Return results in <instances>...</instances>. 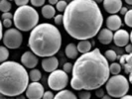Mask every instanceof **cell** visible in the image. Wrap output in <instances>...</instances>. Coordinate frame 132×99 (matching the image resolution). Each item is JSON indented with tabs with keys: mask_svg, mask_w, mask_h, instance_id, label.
<instances>
[{
	"mask_svg": "<svg viewBox=\"0 0 132 99\" xmlns=\"http://www.w3.org/2000/svg\"><path fill=\"white\" fill-rule=\"evenodd\" d=\"M26 95L24 96V94H20V95H18V96H16V99H26Z\"/></svg>",
	"mask_w": 132,
	"mask_h": 99,
	"instance_id": "obj_40",
	"label": "cell"
},
{
	"mask_svg": "<svg viewBox=\"0 0 132 99\" xmlns=\"http://www.w3.org/2000/svg\"><path fill=\"white\" fill-rule=\"evenodd\" d=\"M101 99H111L110 95H103V97H101Z\"/></svg>",
	"mask_w": 132,
	"mask_h": 99,
	"instance_id": "obj_41",
	"label": "cell"
},
{
	"mask_svg": "<svg viewBox=\"0 0 132 99\" xmlns=\"http://www.w3.org/2000/svg\"><path fill=\"white\" fill-rule=\"evenodd\" d=\"M54 20H55V24H56V25H62L63 22H64V15L59 14V15L55 16Z\"/></svg>",
	"mask_w": 132,
	"mask_h": 99,
	"instance_id": "obj_29",
	"label": "cell"
},
{
	"mask_svg": "<svg viewBox=\"0 0 132 99\" xmlns=\"http://www.w3.org/2000/svg\"><path fill=\"white\" fill-rule=\"evenodd\" d=\"M2 24H3V27H5V28H10V27L12 26L13 22H12L11 19H5V20H3Z\"/></svg>",
	"mask_w": 132,
	"mask_h": 99,
	"instance_id": "obj_33",
	"label": "cell"
},
{
	"mask_svg": "<svg viewBox=\"0 0 132 99\" xmlns=\"http://www.w3.org/2000/svg\"><path fill=\"white\" fill-rule=\"evenodd\" d=\"M29 76H30V79L32 80V81H39L41 77H42V73L40 71L39 69H37V68H33V69H31V71L29 73Z\"/></svg>",
	"mask_w": 132,
	"mask_h": 99,
	"instance_id": "obj_20",
	"label": "cell"
},
{
	"mask_svg": "<svg viewBox=\"0 0 132 99\" xmlns=\"http://www.w3.org/2000/svg\"><path fill=\"white\" fill-rule=\"evenodd\" d=\"M31 4L34 7H40V6H44L46 0H30Z\"/></svg>",
	"mask_w": 132,
	"mask_h": 99,
	"instance_id": "obj_28",
	"label": "cell"
},
{
	"mask_svg": "<svg viewBox=\"0 0 132 99\" xmlns=\"http://www.w3.org/2000/svg\"><path fill=\"white\" fill-rule=\"evenodd\" d=\"M125 52L127 53H132V44H128L125 46Z\"/></svg>",
	"mask_w": 132,
	"mask_h": 99,
	"instance_id": "obj_36",
	"label": "cell"
},
{
	"mask_svg": "<svg viewBox=\"0 0 132 99\" xmlns=\"http://www.w3.org/2000/svg\"><path fill=\"white\" fill-rule=\"evenodd\" d=\"M124 23L128 27L132 28V9L128 10V12L124 15Z\"/></svg>",
	"mask_w": 132,
	"mask_h": 99,
	"instance_id": "obj_25",
	"label": "cell"
},
{
	"mask_svg": "<svg viewBox=\"0 0 132 99\" xmlns=\"http://www.w3.org/2000/svg\"><path fill=\"white\" fill-rule=\"evenodd\" d=\"M93 1H94V2H96L97 4H98V3H100V2H103V0H93Z\"/></svg>",
	"mask_w": 132,
	"mask_h": 99,
	"instance_id": "obj_43",
	"label": "cell"
},
{
	"mask_svg": "<svg viewBox=\"0 0 132 99\" xmlns=\"http://www.w3.org/2000/svg\"><path fill=\"white\" fill-rule=\"evenodd\" d=\"M42 67L46 73H53L55 71L58 66H59V60L54 56V57H49V58H44L42 59Z\"/></svg>",
	"mask_w": 132,
	"mask_h": 99,
	"instance_id": "obj_13",
	"label": "cell"
},
{
	"mask_svg": "<svg viewBox=\"0 0 132 99\" xmlns=\"http://www.w3.org/2000/svg\"><path fill=\"white\" fill-rule=\"evenodd\" d=\"M54 99H78V97L71 90L63 89V90L59 91V93L56 94V96H55Z\"/></svg>",
	"mask_w": 132,
	"mask_h": 99,
	"instance_id": "obj_19",
	"label": "cell"
},
{
	"mask_svg": "<svg viewBox=\"0 0 132 99\" xmlns=\"http://www.w3.org/2000/svg\"><path fill=\"white\" fill-rule=\"evenodd\" d=\"M62 46V35L53 24L41 23L31 31L28 47L31 52L41 58L54 57Z\"/></svg>",
	"mask_w": 132,
	"mask_h": 99,
	"instance_id": "obj_3",
	"label": "cell"
},
{
	"mask_svg": "<svg viewBox=\"0 0 132 99\" xmlns=\"http://www.w3.org/2000/svg\"><path fill=\"white\" fill-rule=\"evenodd\" d=\"M103 16L93 0H72L64 12V28L79 41L93 38L101 30Z\"/></svg>",
	"mask_w": 132,
	"mask_h": 99,
	"instance_id": "obj_1",
	"label": "cell"
},
{
	"mask_svg": "<svg viewBox=\"0 0 132 99\" xmlns=\"http://www.w3.org/2000/svg\"><path fill=\"white\" fill-rule=\"evenodd\" d=\"M73 65H72L71 62H66V64L64 65L63 69H64L67 73H71V71H73Z\"/></svg>",
	"mask_w": 132,
	"mask_h": 99,
	"instance_id": "obj_30",
	"label": "cell"
},
{
	"mask_svg": "<svg viewBox=\"0 0 132 99\" xmlns=\"http://www.w3.org/2000/svg\"><path fill=\"white\" fill-rule=\"evenodd\" d=\"M92 93L89 90H80L79 93V99H90Z\"/></svg>",
	"mask_w": 132,
	"mask_h": 99,
	"instance_id": "obj_27",
	"label": "cell"
},
{
	"mask_svg": "<svg viewBox=\"0 0 132 99\" xmlns=\"http://www.w3.org/2000/svg\"><path fill=\"white\" fill-rule=\"evenodd\" d=\"M109 70H110V73H112L113 75H116V74H119V73H120L121 66L117 62H112L109 66Z\"/></svg>",
	"mask_w": 132,
	"mask_h": 99,
	"instance_id": "obj_24",
	"label": "cell"
},
{
	"mask_svg": "<svg viewBox=\"0 0 132 99\" xmlns=\"http://www.w3.org/2000/svg\"><path fill=\"white\" fill-rule=\"evenodd\" d=\"M14 1H15V4H16L17 6L21 7V6H25V5H27V4L29 3L30 0H14Z\"/></svg>",
	"mask_w": 132,
	"mask_h": 99,
	"instance_id": "obj_31",
	"label": "cell"
},
{
	"mask_svg": "<svg viewBox=\"0 0 132 99\" xmlns=\"http://www.w3.org/2000/svg\"><path fill=\"white\" fill-rule=\"evenodd\" d=\"M119 99H132V95H128V94H126V95H124V96L120 97Z\"/></svg>",
	"mask_w": 132,
	"mask_h": 99,
	"instance_id": "obj_39",
	"label": "cell"
},
{
	"mask_svg": "<svg viewBox=\"0 0 132 99\" xmlns=\"http://www.w3.org/2000/svg\"><path fill=\"white\" fill-rule=\"evenodd\" d=\"M48 1H49V3L51 5H57V3L59 2L60 0H48Z\"/></svg>",
	"mask_w": 132,
	"mask_h": 99,
	"instance_id": "obj_38",
	"label": "cell"
},
{
	"mask_svg": "<svg viewBox=\"0 0 132 99\" xmlns=\"http://www.w3.org/2000/svg\"><path fill=\"white\" fill-rule=\"evenodd\" d=\"M105 89L108 95L114 98H119L127 94L129 90V82L124 75L116 74L107 80L105 83Z\"/></svg>",
	"mask_w": 132,
	"mask_h": 99,
	"instance_id": "obj_6",
	"label": "cell"
},
{
	"mask_svg": "<svg viewBox=\"0 0 132 99\" xmlns=\"http://www.w3.org/2000/svg\"><path fill=\"white\" fill-rule=\"evenodd\" d=\"M103 7L107 13L116 14L122 8V1L121 0H103Z\"/></svg>",
	"mask_w": 132,
	"mask_h": 99,
	"instance_id": "obj_12",
	"label": "cell"
},
{
	"mask_svg": "<svg viewBox=\"0 0 132 99\" xmlns=\"http://www.w3.org/2000/svg\"><path fill=\"white\" fill-rule=\"evenodd\" d=\"M9 1H12V0H9Z\"/></svg>",
	"mask_w": 132,
	"mask_h": 99,
	"instance_id": "obj_47",
	"label": "cell"
},
{
	"mask_svg": "<svg viewBox=\"0 0 132 99\" xmlns=\"http://www.w3.org/2000/svg\"><path fill=\"white\" fill-rule=\"evenodd\" d=\"M0 99H7V98H6V96H5V95L1 94V96H0Z\"/></svg>",
	"mask_w": 132,
	"mask_h": 99,
	"instance_id": "obj_44",
	"label": "cell"
},
{
	"mask_svg": "<svg viewBox=\"0 0 132 99\" xmlns=\"http://www.w3.org/2000/svg\"><path fill=\"white\" fill-rule=\"evenodd\" d=\"M65 53H66V56L68 59H73L78 58L79 52V50H78V46L75 45L73 43H71V44H69V45L66 47Z\"/></svg>",
	"mask_w": 132,
	"mask_h": 99,
	"instance_id": "obj_16",
	"label": "cell"
},
{
	"mask_svg": "<svg viewBox=\"0 0 132 99\" xmlns=\"http://www.w3.org/2000/svg\"><path fill=\"white\" fill-rule=\"evenodd\" d=\"M25 92L28 99H41L43 98L45 90H44V86L40 82L33 81L32 83H29Z\"/></svg>",
	"mask_w": 132,
	"mask_h": 99,
	"instance_id": "obj_9",
	"label": "cell"
},
{
	"mask_svg": "<svg viewBox=\"0 0 132 99\" xmlns=\"http://www.w3.org/2000/svg\"><path fill=\"white\" fill-rule=\"evenodd\" d=\"M104 57H105L108 61H111V62H113L115 59H117V55L113 50H107L104 53Z\"/></svg>",
	"mask_w": 132,
	"mask_h": 99,
	"instance_id": "obj_23",
	"label": "cell"
},
{
	"mask_svg": "<svg viewBox=\"0 0 132 99\" xmlns=\"http://www.w3.org/2000/svg\"><path fill=\"white\" fill-rule=\"evenodd\" d=\"M106 27L107 29L111 30V31H117L120 29V27L122 26V21H121V18L119 17L118 15L116 14H113V15H110L109 17H107L106 19Z\"/></svg>",
	"mask_w": 132,
	"mask_h": 99,
	"instance_id": "obj_14",
	"label": "cell"
},
{
	"mask_svg": "<svg viewBox=\"0 0 132 99\" xmlns=\"http://www.w3.org/2000/svg\"><path fill=\"white\" fill-rule=\"evenodd\" d=\"M113 35L111 30L104 28V29H101L97 34V40L100 44L102 45H108L110 44L113 41Z\"/></svg>",
	"mask_w": 132,
	"mask_h": 99,
	"instance_id": "obj_15",
	"label": "cell"
},
{
	"mask_svg": "<svg viewBox=\"0 0 132 99\" xmlns=\"http://www.w3.org/2000/svg\"><path fill=\"white\" fill-rule=\"evenodd\" d=\"M54 98H55V95H54V93L52 91H45L42 99H54Z\"/></svg>",
	"mask_w": 132,
	"mask_h": 99,
	"instance_id": "obj_32",
	"label": "cell"
},
{
	"mask_svg": "<svg viewBox=\"0 0 132 99\" xmlns=\"http://www.w3.org/2000/svg\"><path fill=\"white\" fill-rule=\"evenodd\" d=\"M77 46H78L79 52L82 55V53H86L92 51L93 44H92L90 42H88V40H82V41L79 42V44H78Z\"/></svg>",
	"mask_w": 132,
	"mask_h": 99,
	"instance_id": "obj_17",
	"label": "cell"
},
{
	"mask_svg": "<svg viewBox=\"0 0 132 99\" xmlns=\"http://www.w3.org/2000/svg\"><path fill=\"white\" fill-rule=\"evenodd\" d=\"M67 7H68V3L65 0H60L59 2L57 3V5H56V8H57V10L59 12H65Z\"/></svg>",
	"mask_w": 132,
	"mask_h": 99,
	"instance_id": "obj_26",
	"label": "cell"
},
{
	"mask_svg": "<svg viewBox=\"0 0 132 99\" xmlns=\"http://www.w3.org/2000/svg\"><path fill=\"white\" fill-rule=\"evenodd\" d=\"M69 83L68 73L64 69H56L55 71L50 73L48 77V85L55 91L63 90Z\"/></svg>",
	"mask_w": 132,
	"mask_h": 99,
	"instance_id": "obj_7",
	"label": "cell"
},
{
	"mask_svg": "<svg viewBox=\"0 0 132 99\" xmlns=\"http://www.w3.org/2000/svg\"><path fill=\"white\" fill-rule=\"evenodd\" d=\"M130 42H131V44H132V31H131V33H130Z\"/></svg>",
	"mask_w": 132,
	"mask_h": 99,
	"instance_id": "obj_45",
	"label": "cell"
},
{
	"mask_svg": "<svg viewBox=\"0 0 132 99\" xmlns=\"http://www.w3.org/2000/svg\"><path fill=\"white\" fill-rule=\"evenodd\" d=\"M14 18V14L10 13V12H6V13H3L2 14V19L5 20V19H13Z\"/></svg>",
	"mask_w": 132,
	"mask_h": 99,
	"instance_id": "obj_34",
	"label": "cell"
},
{
	"mask_svg": "<svg viewBox=\"0 0 132 99\" xmlns=\"http://www.w3.org/2000/svg\"><path fill=\"white\" fill-rule=\"evenodd\" d=\"M71 86L75 90H96L109 79V64L99 49L82 53L73 64Z\"/></svg>",
	"mask_w": 132,
	"mask_h": 99,
	"instance_id": "obj_2",
	"label": "cell"
},
{
	"mask_svg": "<svg viewBox=\"0 0 132 99\" xmlns=\"http://www.w3.org/2000/svg\"><path fill=\"white\" fill-rule=\"evenodd\" d=\"M8 58H9V51H8V48H6L5 46L0 47V61H1V62L7 61Z\"/></svg>",
	"mask_w": 132,
	"mask_h": 99,
	"instance_id": "obj_22",
	"label": "cell"
},
{
	"mask_svg": "<svg viewBox=\"0 0 132 99\" xmlns=\"http://www.w3.org/2000/svg\"><path fill=\"white\" fill-rule=\"evenodd\" d=\"M13 23L20 31H32L39 23V14L32 6L18 7L14 13Z\"/></svg>",
	"mask_w": 132,
	"mask_h": 99,
	"instance_id": "obj_5",
	"label": "cell"
},
{
	"mask_svg": "<svg viewBox=\"0 0 132 99\" xmlns=\"http://www.w3.org/2000/svg\"><path fill=\"white\" fill-rule=\"evenodd\" d=\"M95 94L98 96V97H103V95H104V93H103V89H96L95 90Z\"/></svg>",
	"mask_w": 132,
	"mask_h": 99,
	"instance_id": "obj_35",
	"label": "cell"
},
{
	"mask_svg": "<svg viewBox=\"0 0 132 99\" xmlns=\"http://www.w3.org/2000/svg\"><path fill=\"white\" fill-rule=\"evenodd\" d=\"M127 12H128V9H127L126 7H122L121 10H120V13H121V15H123V16H124Z\"/></svg>",
	"mask_w": 132,
	"mask_h": 99,
	"instance_id": "obj_37",
	"label": "cell"
},
{
	"mask_svg": "<svg viewBox=\"0 0 132 99\" xmlns=\"http://www.w3.org/2000/svg\"><path fill=\"white\" fill-rule=\"evenodd\" d=\"M130 41V34L123 29L117 30L113 35V42L117 47H125Z\"/></svg>",
	"mask_w": 132,
	"mask_h": 99,
	"instance_id": "obj_11",
	"label": "cell"
},
{
	"mask_svg": "<svg viewBox=\"0 0 132 99\" xmlns=\"http://www.w3.org/2000/svg\"><path fill=\"white\" fill-rule=\"evenodd\" d=\"M12 8L11 3L9 2V0H1L0 1V10L2 11V13H6L9 12Z\"/></svg>",
	"mask_w": 132,
	"mask_h": 99,
	"instance_id": "obj_21",
	"label": "cell"
},
{
	"mask_svg": "<svg viewBox=\"0 0 132 99\" xmlns=\"http://www.w3.org/2000/svg\"><path fill=\"white\" fill-rule=\"evenodd\" d=\"M38 62H39L38 56H36L33 52L27 51L21 57V64L27 68L33 69V68H35L36 66H38Z\"/></svg>",
	"mask_w": 132,
	"mask_h": 99,
	"instance_id": "obj_10",
	"label": "cell"
},
{
	"mask_svg": "<svg viewBox=\"0 0 132 99\" xmlns=\"http://www.w3.org/2000/svg\"><path fill=\"white\" fill-rule=\"evenodd\" d=\"M29 73L22 64L7 60L0 65V93L5 96H18L29 85Z\"/></svg>",
	"mask_w": 132,
	"mask_h": 99,
	"instance_id": "obj_4",
	"label": "cell"
},
{
	"mask_svg": "<svg viewBox=\"0 0 132 99\" xmlns=\"http://www.w3.org/2000/svg\"><path fill=\"white\" fill-rule=\"evenodd\" d=\"M125 2L129 5H132V0H125Z\"/></svg>",
	"mask_w": 132,
	"mask_h": 99,
	"instance_id": "obj_42",
	"label": "cell"
},
{
	"mask_svg": "<svg viewBox=\"0 0 132 99\" xmlns=\"http://www.w3.org/2000/svg\"><path fill=\"white\" fill-rule=\"evenodd\" d=\"M2 42L4 44V46L8 49H18L22 45L23 42V35L20 32L18 29H8L3 33L2 37Z\"/></svg>",
	"mask_w": 132,
	"mask_h": 99,
	"instance_id": "obj_8",
	"label": "cell"
},
{
	"mask_svg": "<svg viewBox=\"0 0 132 99\" xmlns=\"http://www.w3.org/2000/svg\"><path fill=\"white\" fill-rule=\"evenodd\" d=\"M7 99H16V98H14V97H12V96H9Z\"/></svg>",
	"mask_w": 132,
	"mask_h": 99,
	"instance_id": "obj_46",
	"label": "cell"
},
{
	"mask_svg": "<svg viewBox=\"0 0 132 99\" xmlns=\"http://www.w3.org/2000/svg\"><path fill=\"white\" fill-rule=\"evenodd\" d=\"M55 13H56V9L54 8L53 5L49 4V5H44L42 8V15L44 18L46 19H51L55 18Z\"/></svg>",
	"mask_w": 132,
	"mask_h": 99,
	"instance_id": "obj_18",
	"label": "cell"
}]
</instances>
